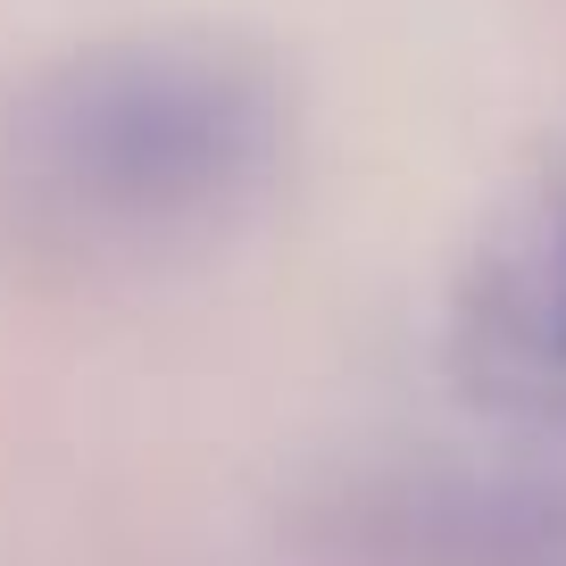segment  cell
Masks as SVG:
<instances>
[{
	"label": "cell",
	"instance_id": "6da1fadb",
	"mask_svg": "<svg viewBox=\"0 0 566 566\" xmlns=\"http://www.w3.org/2000/svg\"><path fill=\"white\" fill-rule=\"evenodd\" d=\"M275 101L209 51H108L25 117V184L92 242H176L259 192Z\"/></svg>",
	"mask_w": 566,
	"mask_h": 566
},
{
	"label": "cell",
	"instance_id": "7a4b0ae2",
	"mask_svg": "<svg viewBox=\"0 0 566 566\" xmlns=\"http://www.w3.org/2000/svg\"><path fill=\"white\" fill-rule=\"evenodd\" d=\"M459 358L509 400H566V184H549L459 301Z\"/></svg>",
	"mask_w": 566,
	"mask_h": 566
}]
</instances>
